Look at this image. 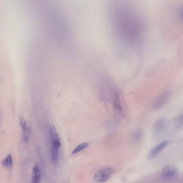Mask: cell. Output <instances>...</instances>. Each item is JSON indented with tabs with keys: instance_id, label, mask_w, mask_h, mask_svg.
I'll return each instance as SVG.
<instances>
[{
	"instance_id": "6da1fadb",
	"label": "cell",
	"mask_w": 183,
	"mask_h": 183,
	"mask_svg": "<svg viewBox=\"0 0 183 183\" xmlns=\"http://www.w3.org/2000/svg\"><path fill=\"white\" fill-rule=\"evenodd\" d=\"M111 20L115 28L122 36L134 39L140 32V23L127 4L113 1L109 6Z\"/></svg>"
},
{
	"instance_id": "7a4b0ae2",
	"label": "cell",
	"mask_w": 183,
	"mask_h": 183,
	"mask_svg": "<svg viewBox=\"0 0 183 183\" xmlns=\"http://www.w3.org/2000/svg\"><path fill=\"white\" fill-rule=\"evenodd\" d=\"M113 173L112 168L108 167L102 168L95 173L93 180L95 183H105L110 178Z\"/></svg>"
},
{
	"instance_id": "3957f363",
	"label": "cell",
	"mask_w": 183,
	"mask_h": 183,
	"mask_svg": "<svg viewBox=\"0 0 183 183\" xmlns=\"http://www.w3.org/2000/svg\"><path fill=\"white\" fill-rule=\"evenodd\" d=\"M178 174V169L173 165H165L162 171V177L165 179H171L177 177Z\"/></svg>"
},
{
	"instance_id": "277c9868",
	"label": "cell",
	"mask_w": 183,
	"mask_h": 183,
	"mask_svg": "<svg viewBox=\"0 0 183 183\" xmlns=\"http://www.w3.org/2000/svg\"><path fill=\"white\" fill-rule=\"evenodd\" d=\"M60 139L52 140L51 145V158L52 161L55 164L58 163L60 155V148L61 147Z\"/></svg>"
},
{
	"instance_id": "5b68a950",
	"label": "cell",
	"mask_w": 183,
	"mask_h": 183,
	"mask_svg": "<svg viewBox=\"0 0 183 183\" xmlns=\"http://www.w3.org/2000/svg\"><path fill=\"white\" fill-rule=\"evenodd\" d=\"M168 126V122L165 118H160L154 123L152 128V132L154 135H159L165 131Z\"/></svg>"
},
{
	"instance_id": "8992f818",
	"label": "cell",
	"mask_w": 183,
	"mask_h": 183,
	"mask_svg": "<svg viewBox=\"0 0 183 183\" xmlns=\"http://www.w3.org/2000/svg\"><path fill=\"white\" fill-rule=\"evenodd\" d=\"M113 106L115 113L118 116H122L123 110L122 108L121 95L118 92H116L113 94Z\"/></svg>"
},
{
	"instance_id": "52a82bcc",
	"label": "cell",
	"mask_w": 183,
	"mask_h": 183,
	"mask_svg": "<svg viewBox=\"0 0 183 183\" xmlns=\"http://www.w3.org/2000/svg\"><path fill=\"white\" fill-rule=\"evenodd\" d=\"M169 93L167 91L164 92L160 95L156 99L153 104L154 109H159L165 105L169 98Z\"/></svg>"
},
{
	"instance_id": "ba28073f",
	"label": "cell",
	"mask_w": 183,
	"mask_h": 183,
	"mask_svg": "<svg viewBox=\"0 0 183 183\" xmlns=\"http://www.w3.org/2000/svg\"><path fill=\"white\" fill-rule=\"evenodd\" d=\"M168 144V141H164L161 143L156 145L155 147H154L150 151L148 157L149 159H152L155 158L156 156L159 155L160 152H161L162 150L165 149V147L167 146Z\"/></svg>"
},
{
	"instance_id": "9c48e42d",
	"label": "cell",
	"mask_w": 183,
	"mask_h": 183,
	"mask_svg": "<svg viewBox=\"0 0 183 183\" xmlns=\"http://www.w3.org/2000/svg\"><path fill=\"white\" fill-rule=\"evenodd\" d=\"M41 178V172L38 165H35L32 170V183H40Z\"/></svg>"
},
{
	"instance_id": "30bf717a",
	"label": "cell",
	"mask_w": 183,
	"mask_h": 183,
	"mask_svg": "<svg viewBox=\"0 0 183 183\" xmlns=\"http://www.w3.org/2000/svg\"><path fill=\"white\" fill-rule=\"evenodd\" d=\"M2 165L4 168L11 169L13 167V160L12 156L9 154L2 161Z\"/></svg>"
},
{
	"instance_id": "8fae6325",
	"label": "cell",
	"mask_w": 183,
	"mask_h": 183,
	"mask_svg": "<svg viewBox=\"0 0 183 183\" xmlns=\"http://www.w3.org/2000/svg\"><path fill=\"white\" fill-rule=\"evenodd\" d=\"M30 129L28 127L24 129H23V139L25 143H28L30 139Z\"/></svg>"
},
{
	"instance_id": "7c38bea8",
	"label": "cell",
	"mask_w": 183,
	"mask_h": 183,
	"mask_svg": "<svg viewBox=\"0 0 183 183\" xmlns=\"http://www.w3.org/2000/svg\"><path fill=\"white\" fill-rule=\"evenodd\" d=\"M89 143H80L79 145H78L77 146L72 150V154H75L78 152H81L82 150H85L86 148H87L89 146Z\"/></svg>"
},
{
	"instance_id": "4fadbf2b",
	"label": "cell",
	"mask_w": 183,
	"mask_h": 183,
	"mask_svg": "<svg viewBox=\"0 0 183 183\" xmlns=\"http://www.w3.org/2000/svg\"><path fill=\"white\" fill-rule=\"evenodd\" d=\"M141 135H142L141 131L139 130H137L134 132V133L133 134V138L134 140L138 141L140 139Z\"/></svg>"
},
{
	"instance_id": "5bb4252c",
	"label": "cell",
	"mask_w": 183,
	"mask_h": 183,
	"mask_svg": "<svg viewBox=\"0 0 183 183\" xmlns=\"http://www.w3.org/2000/svg\"><path fill=\"white\" fill-rule=\"evenodd\" d=\"M19 123H20V125L21 126L22 130L24 129V128H27V123L26 122V120L23 117H21L20 119H19Z\"/></svg>"
}]
</instances>
